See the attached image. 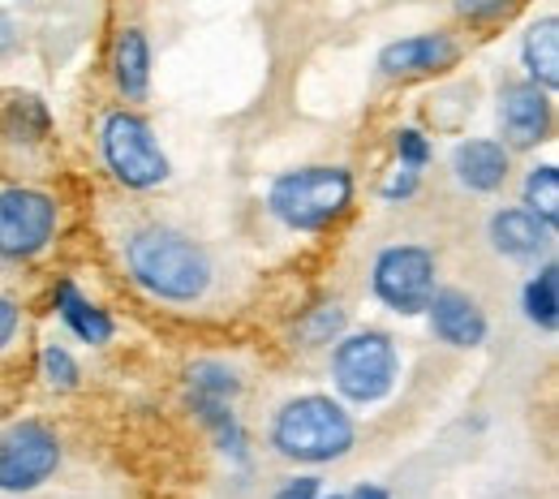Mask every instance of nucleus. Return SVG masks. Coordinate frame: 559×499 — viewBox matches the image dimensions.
I'll return each mask as SVG.
<instances>
[{"label":"nucleus","instance_id":"obj_3","mask_svg":"<svg viewBox=\"0 0 559 499\" xmlns=\"http://www.w3.org/2000/svg\"><path fill=\"white\" fill-rule=\"evenodd\" d=\"M353 173L345 164H301L267 186V212L288 233H328L353 207Z\"/></svg>","mask_w":559,"mask_h":499},{"label":"nucleus","instance_id":"obj_18","mask_svg":"<svg viewBox=\"0 0 559 499\" xmlns=\"http://www.w3.org/2000/svg\"><path fill=\"white\" fill-rule=\"evenodd\" d=\"M521 310L525 319L538 328V332H556L559 328V263L556 259H543V268L525 281L521 288Z\"/></svg>","mask_w":559,"mask_h":499},{"label":"nucleus","instance_id":"obj_27","mask_svg":"<svg viewBox=\"0 0 559 499\" xmlns=\"http://www.w3.org/2000/svg\"><path fill=\"white\" fill-rule=\"evenodd\" d=\"M319 496H323V483L314 474H297V478H284L272 499H319Z\"/></svg>","mask_w":559,"mask_h":499},{"label":"nucleus","instance_id":"obj_4","mask_svg":"<svg viewBox=\"0 0 559 499\" xmlns=\"http://www.w3.org/2000/svg\"><path fill=\"white\" fill-rule=\"evenodd\" d=\"M332 383L349 405H383L401 383V349L379 328L341 332L332 341Z\"/></svg>","mask_w":559,"mask_h":499},{"label":"nucleus","instance_id":"obj_17","mask_svg":"<svg viewBox=\"0 0 559 499\" xmlns=\"http://www.w3.org/2000/svg\"><path fill=\"white\" fill-rule=\"evenodd\" d=\"M186 405L194 409V418L211 430L215 448L233 461V465H250V439H246V427L233 409V401H207V396H186Z\"/></svg>","mask_w":559,"mask_h":499},{"label":"nucleus","instance_id":"obj_8","mask_svg":"<svg viewBox=\"0 0 559 499\" xmlns=\"http://www.w3.org/2000/svg\"><path fill=\"white\" fill-rule=\"evenodd\" d=\"M61 224V207L48 190L35 186H4L0 190V259L31 263L39 259Z\"/></svg>","mask_w":559,"mask_h":499},{"label":"nucleus","instance_id":"obj_6","mask_svg":"<svg viewBox=\"0 0 559 499\" xmlns=\"http://www.w3.org/2000/svg\"><path fill=\"white\" fill-rule=\"evenodd\" d=\"M439 288V254L421 241H396L383 246L370 263V293L383 310L414 319L430 306Z\"/></svg>","mask_w":559,"mask_h":499},{"label":"nucleus","instance_id":"obj_9","mask_svg":"<svg viewBox=\"0 0 559 499\" xmlns=\"http://www.w3.org/2000/svg\"><path fill=\"white\" fill-rule=\"evenodd\" d=\"M551 91L534 86L530 78L521 82H503L499 86V130H503V146L508 151H534L551 139Z\"/></svg>","mask_w":559,"mask_h":499},{"label":"nucleus","instance_id":"obj_2","mask_svg":"<svg viewBox=\"0 0 559 499\" xmlns=\"http://www.w3.org/2000/svg\"><path fill=\"white\" fill-rule=\"evenodd\" d=\"M267 443L276 448V456L297 461V465H332L341 456H349L357 443V423L345 409V401H332L323 392H301L288 396L272 414Z\"/></svg>","mask_w":559,"mask_h":499},{"label":"nucleus","instance_id":"obj_12","mask_svg":"<svg viewBox=\"0 0 559 499\" xmlns=\"http://www.w3.org/2000/svg\"><path fill=\"white\" fill-rule=\"evenodd\" d=\"M487 241L508 263H538V259H551L556 228L543 224L530 207H499L487 219Z\"/></svg>","mask_w":559,"mask_h":499},{"label":"nucleus","instance_id":"obj_29","mask_svg":"<svg viewBox=\"0 0 559 499\" xmlns=\"http://www.w3.org/2000/svg\"><path fill=\"white\" fill-rule=\"evenodd\" d=\"M17 39H22V35H17V22L0 9V57H9V52L17 48Z\"/></svg>","mask_w":559,"mask_h":499},{"label":"nucleus","instance_id":"obj_1","mask_svg":"<svg viewBox=\"0 0 559 499\" xmlns=\"http://www.w3.org/2000/svg\"><path fill=\"white\" fill-rule=\"evenodd\" d=\"M126 272L130 281L168 306H194L207 297L215 281V263H211L207 246L194 241L190 233L173 228V224H142L126 237L121 246Z\"/></svg>","mask_w":559,"mask_h":499},{"label":"nucleus","instance_id":"obj_14","mask_svg":"<svg viewBox=\"0 0 559 499\" xmlns=\"http://www.w3.org/2000/svg\"><path fill=\"white\" fill-rule=\"evenodd\" d=\"M52 310H57V319L70 328L82 345H95V349H99V345H108V341L117 336L112 314H108L99 301H91L82 288L73 285L70 276H61L57 288H52Z\"/></svg>","mask_w":559,"mask_h":499},{"label":"nucleus","instance_id":"obj_22","mask_svg":"<svg viewBox=\"0 0 559 499\" xmlns=\"http://www.w3.org/2000/svg\"><path fill=\"white\" fill-rule=\"evenodd\" d=\"M345 323H349L345 306L341 301H323V306H314V310H306L297 319V341H301V349H323L345 332Z\"/></svg>","mask_w":559,"mask_h":499},{"label":"nucleus","instance_id":"obj_21","mask_svg":"<svg viewBox=\"0 0 559 499\" xmlns=\"http://www.w3.org/2000/svg\"><path fill=\"white\" fill-rule=\"evenodd\" d=\"M521 194H525L521 207H530L543 224L559 228V168L556 164H538V168H530Z\"/></svg>","mask_w":559,"mask_h":499},{"label":"nucleus","instance_id":"obj_15","mask_svg":"<svg viewBox=\"0 0 559 499\" xmlns=\"http://www.w3.org/2000/svg\"><path fill=\"white\" fill-rule=\"evenodd\" d=\"M112 82L130 104L151 95V44L139 26H126L112 39Z\"/></svg>","mask_w":559,"mask_h":499},{"label":"nucleus","instance_id":"obj_19","mask_svg":"<svg viewBox=\"0 0 559 499\" xmlns=\"http://www.w3.org/2000/svg\"><path fill=\"white\" fill-rule=\"evenodd\" d=\"M0 130L13 143H44L52 134V112H48V104L39 95H13L0 108Z\"/></svg>","mask_w":559,"mask_h":499},{"label":"nucleus","instance_id":"obj_13","mask_svg":"<svg viewBox=\"0 0 559 499\" xmlns=\"http://www.w3.org/2000/svg\"><path fill=\"white\" fill-rule=\"evenodd\" d=\"M512 173V151L499 143V139H465L452 151V177L461 190L469 194H495L503 190Z\"/></svg>","mask_w":559,"mask_h":499},{"label":"nucleus","instance_id":"obj_11","mask_svg":"<svg viewBox=\"0 0 559 499\" xmlns=\"http://www.w3.org/2000/svg\"><path fill=\"white\" fill-rule=\"evenodd\" d=\"M421 314H426L435 341L448 345V349H478V345H487L490 336L487 310L465 288H435V297H430V306Z\"/></svg>","mask_w":559,"mask_h":499},{"label":"nucleus","instance_id":"obj_26","mask_svg":"<svg viewBox=\"0 0 559 499\" xmlns=\"http://www.w3.org/2000/svg\"><path fill=\"white\" fill-rule=\"evenodd\" d=\"M421 190V173H414V168H401V173H392L388 181H383V203H409L414 194Z\"/></svg>","mask_w":559,"mask_h":499},{"label":"nucleus","instance_id":"obj_7","mask_svg":"<svg viewBox=\"0 0 559 499\" xmlns=\"http://www.w3.org/2000/svg\"><path fill=\"white\" fill-rule=\"evenodd\" d=\"M61 461H66V443L48 423L39 418L9 423L0 430V496H35L57 478Z\"/></svg>","mask_w":559,"mask_h":499},{"label":"nucleus","instance_id":"obj_24","mask_svg":"<svg viewBox=\"0 0 559 499\" xmlns=\"http://www.w3.org/2000/svg\"><path fill=\"white\" fill-rule=\"evenodd\" d=\"M392 146H396L401 168H414V173H421V168L435 159V146H430V139H426L421 130H414V126L396 130V134H392Z\"/></svg>","mask_w":559,"mask_h":499},{"label":"nucleus","instance_id":"obj_25","mask_svg":"<svg viewBox=\"0 0 559 499\" xmlns=\"http://www.w3.org/2000/svg\"><path fill=\"white\" fill-rule=\"evenodd\" d=\"M516 4H521V0H452L456 17H465L469 26H490V22L508 17Z\"/></svg>","mask_w":559,"mask_h":499},{"label":"nucleus","instance_id":"obj_10","mask_svg":"<svg viewBox=\"0 0 559 499\" xmlns=\"http://www.w3.org/2000/svg\"><path fill=\"white\" fill-rule=\"evenodd\" d=\"M461 61V44L448 31H426V35H405L379 48V73L392 82H414V78H435L448 73Z\"/></svg>","mask_w":559,"mask_h":499},{"label":"nucleus","instance_id":"obj_16","mask_svg":"<svg viewBox=\"0 0 559 499\" xmlns=\"http://www.w3.org/2000/svg\"><path fill=\"white\" fill-rule=\"evenodd\" d=\"M521 70L534 86L556 91L559 86V17H538L521 39Z\"/></svg>","mask_w":559,"mask_h":499},{"label":"nucleus","instance_id":"obj_5","mask_svg":"<svg viewBox=\"0 0 559 499\" xmlns=\"http://www.w3.org/2000/svg\"><path fill=\"white\" fill-rule=\"evenodd\" d=\"M99 155H104V168L112 173V181L126 190H139V194L159 190L173 177V164L155 139L151 121L134 108H112L99 121Z\"/></svg>","mask_w":559,"mask_h":499},{"label":"nucleus","instance_id":"obj_28","mask_svg":"<svg viewBox=\"0 0 559 499\" xmlns=\"http://www.w3.org/2000/svg\"><path fill=\"white\" fill-rule=\"evenodd\" d=\"M17 332H22V310H17V301H13V297H4V293H0V354L17 341Z\"/></svg>","mask_w":559,"mask_h":499},{"label":"nucleus","instance_id":"obj_20","mask_svg":"<svg viewBox=\"0 0 559 499\" xmlns=\"http://www.w3.org/2000/svg\"><path fill=\"white\" fill-rule=\"evenodd\" d=\"M186 396H207V401H237L241 396V375L228 361L203 357L186 370Z\"/></svg>","mask_w":559,"mask_h":499},{"label":"nucleus","instance_id":"obj_23","mask_svg":"<svg viewBox=\"0 0 559 499\" xmlns=\"http://www.w3.org/2000/svg\"><path fill=\"white\" fill-rule=\"evenodd\" d=\"M39 370H44V383L52 388V392H73L78 383H82V366H78V357L66 349V345H44V354H39Z\"/></svg>","mask_w":559,"mask_h":499},{"label":"nucleus","instance_id":"obj_30","mask_svg":"<svg viewBox=\"0 0 559 499\" xmlns=\"http://www.w3.org/2000/svg\"><path fill=\"white\" fill-rule=\"evenodd\" d=\"M349 499H392L383 487H374V483H361V487H353Z\"/></svg>","mask_w":559,"mask_h":499},{"label":"nucleus","instance_id":"obj_31","mask_svg":"<svg viewBox=\"0 0 559 499\" xmlns=\"http://www.w3.org/2000/svg\"><path fill=\"white\" fill-rule=\"evenodd\" d=\"M319 499H349V496H319Z\"/></svg>","mask_w":559,"mask_h":499}]
</instances>
